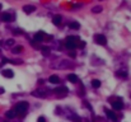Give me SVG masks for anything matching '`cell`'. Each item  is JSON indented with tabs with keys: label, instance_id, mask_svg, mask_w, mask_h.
Segmentation results:
<instances>
[{
	"label": "cell",
	"instance_id": "6da1fadb",
	"mask_svg": "<svg viewBox=\"0 0 131 122\" xmlns=\"http://www.w3.org/2000/svg\"><path fill=\"white\" fill-rule=\"evenodd\" d=\"M27 109H28V103H27V102H21V103H18V104L15 106L14 113H15V116L23 117V116L26 114Z\"/></svg>",
	"mask_w": 131,
	"mask_h": 122
},
{
	"label": "cell",
	"instance_id": "7a4b0ae2",
	"mask_svg": "<svg viewBox=\"0 0 131 122\" xmlns=\"http://www.w3.org/2000/svg\"><path fill=\"white\" fill-rule=\"evenodd\" d=\"M79 42V37H75V36H70L65 39V46L70 50H74L77 47V43Z\"/></svg>",
	"mask_w": 131,
	"mask_h": 122
},
{
	"label": "cell",
	"instance_id": "3957f363",
	"mask_svg": "<svg viewBox=\"0 0 131 122\" xmlns=\"http://www.w3.org/2000/svg\"><path fill=\"white\" fill-rule=\"evenodd\" d=\"M94 42H96L97 45L104 46L106 42H107V39H106V37H104L103 34H96V36H94Z\"/></svg>",
	"mask_w": 131,
	"mask_h": 122
},
{
	"label": "cell",
	"instance_id": "277c9868",
	"mask_svg": "<svg viewBox=\"0 0 131 122\" xmlns=\"http://www.w3.org/2000/svg\"><path fill=\"white\" fill-rule=\"evenodd\" d=\"M55 92H56V94H57V95H60V97H64V95H66V94H68L69 89H68L66 87H60V88H57V89H56Z\"/></svg>",
	"mask_w": 131,
	"mask_h": 122
},
{
	"label": "cell",
	"instance_id": "5b68a950",
	"mask_svg": "<svg viewBox=\"0 0 131 122\" xmlns=\"http://www.w3.org/2000/svg\"><path fill=\"white\" fill-rule=\"evenodd\" d=\"M112 107H113V109H116V111H120V109H122V107H123L122 100H121V99H118V100L112 102Z\"/></svg>",
	"mask_w": 131,
	"mask_h": 122
},
{
	"label": "cell",
	"instance_id": "8992f818",
	"mask_svg": "<svg viewBox=\"0 0 131 122\" xmlns=\"http://www.w3.org/2000/svg\"><path fill=\"white\" fill-rule=\"evenodd\" d=\"M43 37H45V33H43V32H37V33L34 34V41H36L37 43H38V42H42V41H43Z\"/></svg>",
	"mask_w": 131,
	"mask_h": 122
},
{
	"label": "cell",
	"instance_id": "52a82bcc",
	"mask_svg": "<svg viewBox=\"0 0 131 122\" xmlns=\"http://www.w3.org/2000/svg\"><path fill=\"white\" fill-rule=\"evenodd\" d=\"M106 114H107V117H108V118H111L112 121H117V116H116V113H115L113 111H111V109H106Z\"/></svg>",
	"mask_w": 131,
	"mask_h": 122
},
{
	"label": "cell",
	"instance_id": "ba28073f",
	"mask_svg": "<svg viewBox=\"0 0 131 122\" xmlns=\"http://www.w3.org/2000/svg\"><path fill=\"white\" fill-rule=\"evenodd\" d=\"M12 15L9 14V13H3L2 14V20L3 22H12Z\"/></svg>",
	"mask_w": 131,
	"mask_h": 122
},
{
	"label": "cell",
	"instance_id": "9c48e42d",
	"mask_svg": "<svg viewBox=\"0 0 131 122\" xmlns=\"http://www.w3.org/2000/svg\"><path fill=\"white\" fill-rule=\"evenodd\" d=\"M48 81H50V83H52V84H57V83H60V79H59L57 75H51L50 79H48Z\"/></svg>",
	"mask_w": 131,
	"mask_h": 122
},
{
	"label": "cell",
	"instance_id": "30bf717a",
	"mask_svg": "<svg viewBox=\"0 0 131 122\" xmlns=\"http://www.w3.org/2000/svg\"><path fill=\"white\" fill-rule=\"evenodd\" d=\"M68 80L71 81V83H78V76L75 74H69L68 75Z\"/></svg>",
	"mask_w": 131,
	"mask_h": 122
},
{
	"label": "cell",
	"instance_id": "8fae6325",
	"mask_svg": "<svg viewBox=\"0 0 131 122\" xmlns=\"http://www.w3.org/2000/svg\"><path fill=\"white\" fill-rule=\"evenodd\" d=\"M52 23H53L55 26L61 24V17H60V15H55V17L52 18Z\"/></svg>",
	"mask_w": 131,
	"mask_h": 122
},
{
	"label": "cell",
	"instance_id": "7c38bea8",
	"mask_svg": "<svg viewBox=\"0 0 131 122\" xmlns=\"http://www.w3.org/2000/svg\"><path fill=\"white\" fill-rule=\"evenodd\" d=\"M34 9H36V8H34L33 5H26V7L23 8V10H24V13H26V14H31Z\"/></svg>",
	"mask_w": 131,
	"mask_h": 122
},
{
	"label": "cell",
	"instance_id": "4fadbf2b",
	"mask_svg": "<svg viewBox=\"0 0 131 122\" xmlns=\"http://www.w3.org/2000/svg\"><path fill=\"white\" fill-rule=\"evenodd\" d=\"M32 95H34V97H41V98H43V97H46V93H45L43 90H36V92H33V93H32Z\"/></svg>",
	"mask_w": 131,
	"mask_h": 122
},
{
	"label": "cell",
	"instance_id": "5bb4252c",
	"mask_svg": "<svg viewBox=\"0 0 131 122\" xmlns=\"http://www.w3.org/2000/svg\"><path fill=\"white\" fill-rule=\"evenodd\" d=\"M3 76H5V78H13L14 73L12 70H3Z\"/></svg>",
	"mask_w": 131,
	"mask_h": 122
},
{
	"label": "cell",
	"instance_id": "9a60e30c",
	"mask_svg": "<svg viewBox=\"0 0 131 122\" xmlns=\"http://www.w3.org/2000/svg\"><path fill=\"white\" fill-rule=\"evenodd\" d=\"M92 87H93V88H96V89H97V88H99V87H101V81H99L98 79L92 80Z\"/></svg>",
	"mask_w": 131,
	"mask_h": 122
},
{
	"label": "cell",
	"instance_id": "2e32d148",
	"mask_svg": "<svg viewBox=\"0 0 131 122\" xmlns=\"http://www.w3.org/2000/svg\"><path fill=\"white\" fill-rule=\"evenodd\" d=\"M41 51H42V55H43V56H48V55H50V48L46 47V46H43V47L41 48Z\"/></svg>",
	"mask_w": 131,
	"mask_h": 122
},
{
	"label": "cell",
	"instance_id": "e0dca14e",
	"mask_svg": "<svg viewBox=\"0 0 131 122\" xmlns=\"http://www.w3.org/2000/svg\"><path fill=\"white\" fill-rule=\"evenodd\" d=\"M69 27H70V28H73V29H78V28L80 27V24H79L78 22H71V23L69 24Z\"/></svg>",
	"mask_w": 131,
	"mask_h": 122
},
{
	"label": "cell",
	"instance_id": "ac0fdd59",
	"mask_svg": "<svg viewBox=\"0 0 131 122\" xmlns=\"http://www.w3.org/2000/svg\"><path fill=\"white\" fill-rule=\"evenodd\" d=\"M22 51H23V47L22 46H17V47L13 48V53H21Z\"/></svg>",
	"mask_w": 131,
	"mask_h": 122
},
{
	"label": "cell",
	"instance_id": "d6986e66",
	"mask_svg": "<svg viewBox=\"0 0 131 122\" xmlns=\"http://www.w3.org/2000/svg\"><path fill=\"white\" fill-rule=\"evenodd\" d=\"M5 116H7V118H14L15 117V113H14V111H8L5 113Z\"/></svg>",
	"mask_w": 131,
	"mask_h": 122
},
{
	"label": "cell",
	"instance_id": "ffe728a7",
	"mask_svg": "<svg viewBox=\"0 0 131 122\" xmlns=\"http://www.w3.org/2000/svg\"><path fill=\"white\" fill-rule=\"evenodd\" d=\"M117 76H120V78H126V76H127V73L123 71V70H121V71L117 73Z\"/></svg>",
	"mask_w": 131,
	"mask_h": 122
},
{
	"label": "cell",
	"instance_id": "44dd1931",
	"mask_svg": "<svg viewBox=\"0 0 131 122\" xmlns=\"http://www.w3.org/2000/svg\"><path fill=\"white\" fill-rule=\"evenodd\" d=\"M77 46H78L79 48H84V47H85V42H84V41H79V42L77 43Z\"/></svg>",
	"mask_w": 131,
	"mask_h": 122
},
{
	"label": "cell",
	"instance_id": "7402d4cb",
	"mask_svg": "<svg viewBox=\"0 0 131 122\" xmlns=\"http://www.w3.org/2000/svg\"><path fill=\"white\" fill-rule=\"evenodd\" d=\"M101 12H102L101 7H94V8H93V13H101Z\"/></svg>",
	"mask_w": 131,
	"mask_h": 122
},
{
	"label": "cell",
	"instance_id": "603a6c76",
	"mask_svg": "<svg viewBox=\"0 0 131 122\" xmlns=\"http://www.w3.org/2000/svg\"><path fill=\"white\" fill-rule=\"evenodd\" d=\"M7 45H8V46L14 45V39H8V41H7Z\"/></svg>",
	"mask_w": 131,
	"mask_h": 122
},
{
	"label": "cell",
	"instance_id": "cb8c5ba5",
	"mask_svg": "<svg viewBox=\"0 0 131 122\" xmlns=\"http://www.w3.org/2000/svg\"><path fill=\"white\" fill-rule=\"evenodd\" d=\"M14 34H22V31L21 29H15L14 31Z\"/></svg>",
	"mask_w": 131,
	"mask_h": 122
},
{
	"label": "cell",
	"instance_id": "d4e9b609",
	"mask_svg": "<svg viewBox=\"0 0 131 122\" xmlns=\"http://www.w3.org/2000/svg\"><path fill=\"white\" fill-rule=\"evenodd\" d=\"M37 122H46V119H45V117H40Z\"/></svg>",
	"mask_w": 131,
	"mask_h": 122
},
{
	"label": "cell",
	"instance_id": "484cf974",
	"mask_svg": "<svg viewBox=\"0 0 131 122\" xmlns=\"http://www.w3.org/2000/svg\"><path fill=\"white\" fill-rule=\"evenodd\" d=\"M2 63H3V64H5V63H9V60L4 57V58H3V61H2Z\"/></svg>",
	"mask_w": 131,
	"mask_h": 122
},
{
	"label": "cell",
	"instance_id": "4316f807",
	"mask_svg": "<svg viewBox=\"0 0 131 122\" xmlns=\"http://www.w3.org/2000/svg\"><path fill=\"white\" fill-rule=\"evenodd\" d=\"M69 55H70V57H75V52H70Z\"/></svg>",
	"mask_w": 131,
	"mask_h": 122
},
{
	"label": "cell",
	"instance_id": "83f0119b",
	"mask_svg": "<svg viewBox=\"0 0 131 122\" xmlns=\"http://www.w3.org/2000/svg\"><path fill=\"white\" fill-rule=\"evenodd\" d=\"M0 10H2V4H0Z\"/></svg>",
	"mask_w": 131,
	"mask_h": 122
}]
</instances>
